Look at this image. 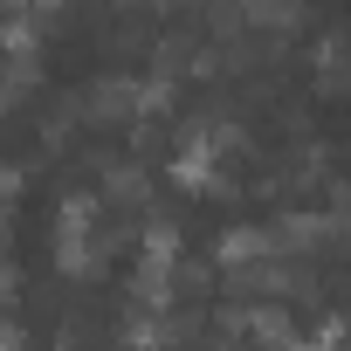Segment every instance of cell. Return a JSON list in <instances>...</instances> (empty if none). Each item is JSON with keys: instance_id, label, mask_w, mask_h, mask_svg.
I'll return each mask as SVG.
<instances>
[{"instance_id": "6da1fadb", "label": "cell", "mask_w": 351, "mask_h": 351, "mask_svg": "<svg viewBox=\"0 0 351 351\" xmlns=\"http://www.w3.org/2000/svg\"><path fill=\"white\" fill-rule=\"evenodd\" d=\"M172 180H180L186 193H207V186H221V180H214V138H207V124H186V138H180V158H172Z\"/></svg>"}, {"instance_id": "7a4b0ae2", "label": "cell", "mask_w": 351, "mask_h": 351, "mask_svg": "<svg viewBox=\"0 0 351 351\" xmlns=\"http://www.w3.org/2000/svg\"><path fill=\"white\" fill-rule=\"evenodd\" d=\"M83 97V117L90 124H124V117H138V83H124V76H104V83H90V90H76Z\"/></svg>"}, {"instance_id": "3957f363", "label": "cell", "mask_w": 351, "mask_h": 351, "mask_svg": "<svg viewBox=\"0 0 351 351\" xmlns=\"http://www.w3.org/2000/svg\"><path fill=\"white\" fill-rule=\"evenodd\" d=\"M269 255H282L276 248V228H228L214 241V262L221 269H248V262H269Z\"/></svg>"}, {"instance_id": "277c9868", "label": "cell", "mask_w": 351, "mask_h": 351, "mask_svg": "<svg viewBox=\"0 0 351 351\" xmlns=\"http://www.w3.org/2000/svg\"><path fill=\"white\" fill-rule=\"evenodd\" d=\"M35 83H42V62H35V56H8V62H0V117L21 110V104L35 97Z\"/></svg>"}, {"instance_id": "5b68a950", "label": "cell", "mask_w": 351, "mask_h": 351, "mask_svg": "<svg viewBox=\"0 0 351 351\" xmlns=\"http://www.w3.org/2000/svg\"><path fill=\"white\" fill-rule=\"evenodd\" d=\"M145 193H152V180H145L138 158H117V165L104 172V200H110V207H145Z\"/></svg>"}, {"instance_id": "8992f818", "label": "cell", "mask_w": 351, "mask_h": 351, "mask_svg": "<svg viewBox=\"0 0 351 351\" xmlns=\"http://www.w3.org/2000/svg\"><path fill=\"white\" fill-rule=\"evenodd\" d=\"M248 337H255L262 351H289V344H296V330H289V310H282V303H262V310H248Z\"/></svg>"}, {"instance_id": "52a82bcc", "label": "cell", "mask_w": 351, "mask_h": 351, "mask_svg": "<svg viewBox=\"0 0 351 351\" xmlns=\"http://www.w3.org/2000/svg\"><path fill=\"white\" fill-rule=\"evenodd\" d=\"M0 49H8V56H42V28H35V14H8Z\"/></svg>"}, {"instance_id": "ba28073f", "label": "cell", "mask_w": 351, "mask_h": 351, "mask_svg": "<svg viewBox=\"0 0 351 351\" xmlns=\"http://www.w3.org/2000/svg\"><path fill=\"white\" fill-rule=\"evenodd\" d=\"M324 172H330V165H324V145H303V152L289 158V186L310 193V186H324Z\"/></svg>"}]
</instances>
